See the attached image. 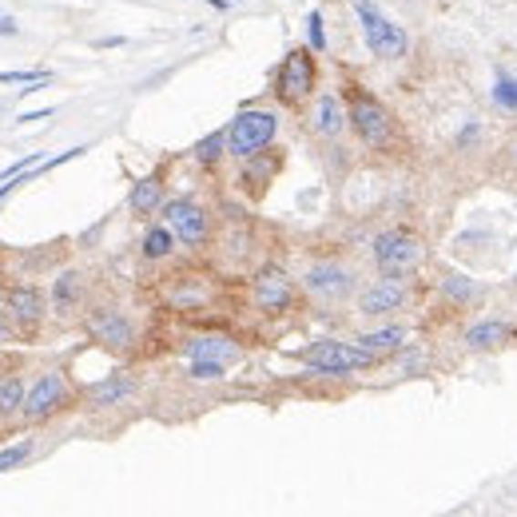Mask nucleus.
Returning a JSON list of instances; mask_svg holds the SVG:
<instances>
[{
	"instance_id": "nucleus-1",
	"label": "nucleus",
	"mask_w": 517,
	"mask_h": 517,
	"mask_svg": "<svg viewBox=\"0 0 517 517\" xmlns=\"http://www.w3.org/2000/svg\"><path fill=\"white\" fill-rule=\"evenodd\" d=\"M350 104H346V116H350V128H355V136L362 140V148L370 151H394L398 148V124H394V116L374 100L370 92H362V88H350Z\"/></svg>"
},
{
	"instance_id": "nucleus-2",
	"label": "nucleus",
	"mask_w": 517,
	"mask_h": 517,
	"mask_svg": "<svg viewBox=\"0 0 517 517\" xmlns=\"http://www.w3.org/2000/svg\"><path fill=\"white\" fill-rule=\"evenodd\" d=\"M370 259L378 267V274H414L426 259V243L410 227H390L382 235H374Z\"/></svg>"
},
{
	"instance_id": "nucleus-3",
	"label": "nucleus",
	"mask_w": 517,
	"mask_h": 517,
	"mask_svg": "<svg viewBox=\"0 0 517 517\" xmlns=\"http://www.w3.org/2000/svg\"><path fill=\"white\" fill-rule=\"evenodd\" d=\"M370 350H362L358 343H338V338H323V343L303 350V367L311 374H323V378H346V374L370 370L374 367Z\"/></svg>"
},
{
	"instance_id": "nucleus-4",
	"label": "nucleus",
	"mask_w": 517,
	"mask_h": 517,
	"mask_svg": "<svg viewBox=\"0 0 517 517\" xmlns=\"http://www.w3.org/2000/svg\"><path fill=\"white\" fill-rule=\"evenodd\" d=\"M318 88V64H315V48L303 44V48H291L283 57L279 72H274V96H279L287 108H299L315 96Z\"/></svg>"
},
{
	"instance_id": "nucleus-5",
	"label": "nucleus",
	"mask_w": 517,
	"mask_h": 517,
	"mask_svg": "<svg viewBox=\"0 0 517 517\" xmlns=\"http://www.w3.org/2000/svg\"><path fill=\"white\" fill-rule=\"evenodd\" d=\"M274 136H279V116L267 112V108H243V112L227 124V156L251 160V156H259Z\"/></svg>"
},
{
	"instance_id": "nucleus-6",
	"label": "nucleus",
	"mask_w": 517,
	"mask_h": 517,
	"mask_svg": "<svg viewBox=\"0 0 517 517\" xmlns=\"http://www.w3.org/2000/svg\"><path fill=\"white\" fill-rule=\"evenodd\" d=\"M355 13H358L362 36H367V48L374 52V57L378 60H402L406 57L410 40H406L402 25H394V20L382 13L378 5H370V0H355Z\"/></svg>"
},
{
	"instance_id": "nucleus-7",
	"label": "nucleus",
	"mask_w": 517,
	"mask_h": 517,
	"mask_svg": "<svg viewBox=\"0 0 517 517\" xmlns=\"http://www.w3.org/2000/svg\"><path fill=\"white\" fill-rule=\"evenodd\" d=\"M303 291L318 303H346L358 291V274L338 259H318L303 271Z\"/></svg>"
},
{
	"instance_id": "nucleus-8",
	"label": "nucleus",
	"mask_w": 517,
	"mask_h": 517,
	"mask_svg": "<svg viewBox=\"0 0 517 517\" xmlns=\"http://www.w3.org/2000/svg\"><path fill=\"white\" fill-rule=\"evenodd\" d=\"M414 299V287H410V274H382L374 279L370 287L358 291V315L367 318H387L394 311H406Z\"/></svg>"
},
{
	"instance_id": "nucleus-9",
	"label": "nucleus",
	"mask_w": 517,
	"mask_h": 517,
	"mask_svg": "<svg viewBox=\"0 0 517 517\" xmlns=\"http://www.w3.org/2000/svg\"><path fill=\"white\" fill-rule=\"evenodd\" d=\"M160 219L175 231L183 247H207L212 243V215L195 200H168L160 207Z\"/></svg>"
},
{
	"instance_id": "nucleus-10",
	"label": "nucleus",
	"mask_w": 517,
	"mask_h": 517,
	"mask_svg": "<svg viewBox=\"0 0 517 517\" xmlns=\"http://www.w3.org/2000/svg\"><path fill=\"white\" fill-rule=\"evenodd\" d=\"M251 303H255V311L263 315H287L295 306V279L283 267H267L255 271V279H251Z\"/></svg>"
},
{
	"instance_id": "nucleus-11",
	"label": "nucleus",
	"mask_w": 517,
	"mask_h": 517,
	"mask_svg": "<svg viewBox=\"0 0 517 517\" xmlns=\"http://www.w3.org/2000/svg\"><path fill=\"white\" fill-rule=\"evenodd\" d=\"M84 331L92 335V343H100L108 350H131L136 346V326L119 306H92L84 315Z\"/></svg>"
},
{
	"instance_id": "nucleus-12",
	"label": "nucleus",
	"mask_w": 517,
	"mask_h": 517,
	"mask_svg": "<svg viewBox=\"0 0 517 517\" xmlns=\"http://www.w3.org/2000/svg\"><path fill=\"white\" fill-rule=\"evenodd\" d=\"M64 406H68V382H64L60 370H48L28 387V398H25V410L20 414H25L28 422H44V418H52L57 410H64Z\"/></svg>"
},
{
	"instance_id": "nucleus-13",
	"label": "nucleus",
	"mask_w": 517,
	"mask_h": 517,
	"mask_svg": "<svg viewBox=\"0 0 517 517\" xmlns=\"http://www.w3.org/2000/svg\"><path fill=\"white\" fill-rule=\"evenodd\" d=\"M5 315L16 331H36L44 315H48V303H44V295L36 287H13L5 295Z\"/></svg>"
},
{
	"instance_id": "nucleus-14",
	"label": "nucleus",
	"mask_w": 517,
	"mask_h": 517,
	"mask_svg": "<svg viewBox=\"0 0 517 517\" xmlns=\"http://www.w3.org/2000/svg\"><path fill=\"white\" fill-rule=\"evenodd\" d=\"M212 303V287L200 279V274H183L168 287V306L171 311H203Z\"/></svg>"
},
{
	"instance_id": "nucleus-15",
	"label": "nucleus",
	"mask_w": 517,
	"mask_h": 517,
	"mask_svg": "<svg viewBox=\"0 0 517 517\" xmlns=\"http://www.w3.org/2000/svg\"><path fill=\"white\" fill-rule=\"evenodd\" d=\"M346 128H350V116H346L343 100H338L335 92L318 96V104H315V131H318V136L335 140V136H343Z\"/></svg>"
},
{
	"instance_id": "nucleus-16",
	"label": "nucleus",
	"mask_w": 517,
	"mask_h": 517,
	"mask_svg": "<svg viewBox=\"0 0 517 517\" xmlns=\"http://www.w3.org/2000/svg\"><path fill=\"white\" fill-rule=\"evenodd\" d=\"M513 338V326L510 323H501V318H481V323H474L466 331V350H498V346H505Z\"/></svg>"
},
{
	"instance_id": "nucleus-17",
	"label": "nucleus",
	"mask_w": 517,
	"mask_h": 517,
	"mask_svg": "<svg viewBox=\"0 0 517 517\" xmlns=\"http://www.w3.org/2000/svg\"><path fill=\"white\" fill-rule=\"evenodd\" d=\"M183 355L187 358H215V362H231V358H239L243 350H239L235 338H227V335H195L191 343L183 346Z\"/></svg>"
},
{
	"instance_id": "nucleus-18",
	"label": "nucleus",
	"mask_w": 517,
	"mask_h": 517,
	"mask_svg": "<svg viewBox=\"0 0 517 517\" xmlns=\"http://www.w3.org/2000/svg\"><path fill=\"white\" fill-rule=\"evenodd\" d=\"M163 203H168V200H163V180H160V175H144V180L131 187V195H128V207L136 215H144V219L156 215Z\"/></svg>"
},
{
	"instance_id": "nucleus-19",
	"label": "nucleus",
	"mask_w": 517,
	"mask_h": 517,
	"mask_svg": "<svg viewBox=\"0 0 517 517\" xmlns=\"http://www.w3.org/2000/svg\"><path fill=\"white\" fill-rule=\"evenodd\" d=\"M131 394H136V382H131L128 374H112V378L96 382V387L88 390V402L92 406H119V402H128Z\"/></svg>"
},
{
	"instance_id": "nucleus-20",
	"label": "nucleus",
	"mask_w": 517,
	"mask_h": 517,
	"mask_svg": "<svg viewBox=\"0 0 517 517\" xmlns=\"http://www.w3.org/2000/svg\"><path fill=\"white\" fill-rule=\"evenodd\" d=\"M355 343L362 346V350H370L374 358H382V355H390V350H398L402 343H406V326H382V331H370V335H358Z\"/></svg>"
},
{
	"instance_id": "nucleus-21",
	"label": "nucleus",
	"mask_w": 517,
	"mask_h": 517,
	"mask_svg": "<svg viewBox=\"0 0 517 517\" xmlns=\"http://www.w3.org/2000/svg\"><path fill=\"white\" fill-rule=\"evenodd\" d=\"M175 243H180V239H175V231L168 227V223H156V227H148V235H144V259H151V263H160V259H168L171 251H175Z\"/></svg>"
},
{
	"instance_id": "nucleus-22",
	"label": "nucleus",
	"mask_w": 517,
	"mask_h": 517,
	"mask_svg": "<svg viewBox=\"0 0 517 517\" xmlns=\"http://www.w3.org/2000/svg\"><path fill=\"white\" fill-rule=\"evenodd\" d=\"M76 303H80V274H76V271H64L60 279L52 283V306H57L60 315H68Z\"/></svg>"
},
{
	"instance_id": "nucleus-23",
	"label": "nucleus",
	"mask_w": 517,
	"mask_h": 517,
	"mask_svg": "<svg viewBox=\"0 0 517 517\" xmlns=\"http://www.w3.org/2000/svg\"><path fill=\"white\" fill-rule=\"evenodd\" d=\"M25 398H28V390H25V382H20L16 374L0 378V418L20 414V410H25Z\"/></svg>"
},
{
	"instance_id": "nucleus-24",
	"label": "nucleus",
	"mask_w": 517,
	"mask_h": 517,
	"mask_svg": "<svg viewBox=\"0 0 517 517\" xmlns=\"http://www.w3.org/2000/svg\"><path fill=\"white\" fill-rule=\"evenodd\" d=\"M223 156H227V128L223 131H212L207 140L195 144V163H203V168H215Z\"/></svg>"
},
{
	"instance_id": "nucleus-25",
	"label": "nucleus",
	"mask_w": 517,
	"mask_h": 517,
	"mask_svg": "<svg viewBox=\"0 0 517 517\" xmlns=\"http://www.w3.org/2000/svg\"><path fill=\"white\" fill-rule=\"evenodd\" d=\"M223 374H227V362H215V358H191V367H187L191 382H219Z\"/></svg>"
},
{
	"instance_id": "nucleus-26",
	"label": "nucleus",
	"mask_w": 517,
	"mask_h": 517,
	"mask_svg": "<svg viewBox=\"0 0 517 517\" xmlns=\"http://www.w3.org/2000/svg\"><path fill=\"white\" fill-rule=\"evenodd\" d=\"M493 104L505 108V112H517V76H498L493 80Z\"/></svg>"
},
{
	"instance_id": "nucleus-27",
	"label": "nucleus",
	"mask_w": 517,
	"mask_h": 517,
	"mask_svg": "<svg viewBox=\"0 0 517 517\" xmlns=\"http://www.w3.org/2000/svg\"><path fill=\"white\" fill-rule=\"evenodd\" d=\"M28 454H32V438H20L16 446H5V450H0V474H5V470H13V466H20Z\"/></svg>"
},
{
	"instance_id": "nucleus-28",
	"label": "nucleus",
	"mask_w": 517,
	"mask_h": 517,
	"mask_svg": "<svg viewBox=\"0 0 517 517\" xmlns=\"http://www.w3.org/2000/svg\"><path fill=\"white\" fill-rule=\"evenodd\" d=\"M306 36H311V48L315 52H323L326 48V32H323V13H306Z\"/></svg>"
},
{
	"instance_id": "nucleus-29",
	"label": "nucleus",
	"mask_w": 517,
	"mask_h": 517,
	"mask_svg": "<svg viewBox=\"0 0 517 517\" xmlns=\"http://www.w3.org/2000/svg\"><path fill=\"white\" fill-rule=\"evenodd\" d=\"M48 80V72H0V84H40Z\"/></svg>"
},
{
	"instance_id": "nucleus-30",
	"label": "nucleus",
	"mask_w": 517,
	"mask_h": 517,
	"mask_svg": "<svg viewBox=\"0 0 517 517\" xmlns=\"http://www.w3.org/2000/svg\"><path fill=\"white\" fill-rule=\"evenodd\" d=\"M16 32H20V28H16V20L8 16V13H0V36H16Z\"/></svg>"
},
{
	"instance_id": "nucleus-31",
	"label": "nucleus",
	"mask_w": 517,
	"mask_h": 517,
	"mask_svg": "<svg viewBox=\"0 0 517 517\" xmlns=\"http://www.w3.org/2000/svg\"><path fill=\"white\" fill-rule=\"evenodd\" d=\"M474 140H478V124H470V128L458 136V148H470V144H474Z\"/></svg>"
},
{
	"instance_id": "nucleus-32",
	"label": "nucleus",
	"mask_w": 517,
	"mask_h": 517,
	"mask_svg": "<svg viewBox=\"0 0 517 517\" xmlns=\"http://www.w3.org/2000/svg\"><path fill=\"white\" fill-rule=\"evenodd\" d=\"M48 116H52V108H44V112H25L16 124H36V119H48Z\"/></svg>"
},
{
	"instance_id": "nucleus-33",
	"label": "nucleus",
	"mask_w": 517,
	"mask_h": 517,
	"mask_svg": "<svg viewBox=\"0 0 517 517\" xmlns=\"http://www.w3.org/2000/svg\"><path fill=\"white\" fill-rule=\"evenodd\" d=\"M505 151H510V163L517 168V140H510V148H505Z\"/></svg>"
},
{
	"instance_id": "nucleus-34",
	"label": "nucleus",
	"mask_w": 517,
	"mask_h": 517,
	"mask_svg": "<svg viewBox=\"0 0 517 517\" xmlns=\"http://www.w3.org/2000/svg\"><path fill=\"white\" fill-rule=\"evenodd\" d=\"M207 5H212V8H227L231 0H207Z\"/></svg>"
},
{
	"instance_id": "nucleus-35",
	"label": "nucleus",
	"mask_w": 517,
	"mask_h": 517,
	"mask_svg": "<svg viewBox=\"0 0 517 517\" xmlns=\"http://www.w3.org/2000/svg\"><path fill=\"white\" fill-rule=\"evenodd\" d=\"M0 343H5V326H0Z\"/></svg>"
}]
</instances>
